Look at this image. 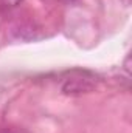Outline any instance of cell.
Returning <instances> with one entry per match:
<instances>
[{"label":"cell","instance_id":"obj_1","mask_svg":"<svg viewBox=\"0 0 132 133\" xmlns=\"http://www.w3.org/2000/svg\"><path fill=\"white\" fill-rule=\"evenodd\" d=\"M98 87V77L90 71L71 70L61 77V90L67 96H81Z\"/></svg>","mask_w":132,"mask_h":133},{"label":"cell","instance_id":"obj_3","mask_svg":"<svg viewBox=\"0 0 132 133\" xmlns=\"http://www.w3.org/2000/svg\"><path fill=\"white\" fill-rule=\"evenodd\" d=\"M3 133H19V132H14V130H5Z\"/></svg>","mask_w":132,"mask_h":133},{"label":"cell","instance_id":"obj_2","mask_svg":"<svg viewBox=\"0 0 132 133\" xmlns=\"http://www.w3.org/2000/svg\"><path fill=\"white\" fill-rule=\"evenodd\" d=\"M2 2H3L6 6H11V8H13V6H17V5L22 3V0H2Z\"/></svg>","mask_w":132,"mask_h":133}]
</instances>
